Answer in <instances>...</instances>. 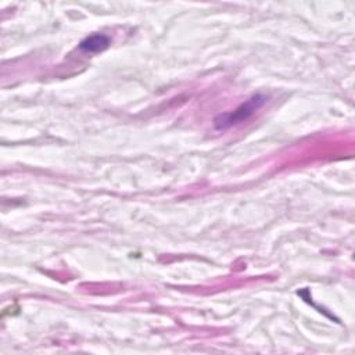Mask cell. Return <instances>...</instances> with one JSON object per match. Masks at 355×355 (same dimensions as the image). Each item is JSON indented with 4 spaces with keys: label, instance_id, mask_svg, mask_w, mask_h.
I'll return each instance as SVG.
<instances>
[{
    "label": "cell",
    "instance_id": "6da1fadb",
    "mask_svg": "<svg viewBox=\"0 0 355 355\" xmlns=\"http://www.w3.org/2000/svg\"><path fill=\"white\" fill-rule=\"evenodd\" d=\"M265 100H266V98L262 95H255V96L250 98L246 103L240 104L233 113H227V114L217 117L214 121L216 128L222 130V129H228L233 125H238V124L249 119L265 103Z\"/></svg>",
    "mask_w": 355,
    "mask_h": 355
},
{
    "label": "cell",
    "instance_id": "7a4b0ae2",
    "mask_svg": "<svg viewBox=\"0 0 355 355\" xmlns=\"http://www.w3.org/2000/svg\"><path fill=\"white\" fill-rule=\"evenodd\" d=\"M110 46V39L104 35H91L88 38H85L81 45L80 49L87 51V53H99L106 50Z\"/></svg>",
    "mask_w": 355,
    "mask_h": 355
}]
</instances>
